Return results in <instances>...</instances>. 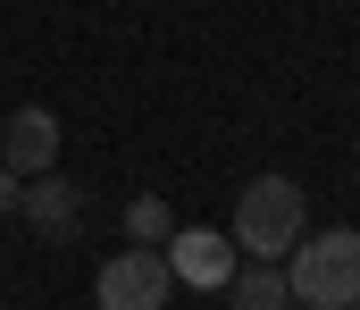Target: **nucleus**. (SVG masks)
I'll return each instance as SVG.
<instances>
[{
  "label": "nucleus",
  "instance_id": "nucleus-1",
  "mask_svg": "<svg viewBox=\"0 0 360 310\" xmlns=\"http://www.w3.org/2000/svg\"><path fill=\"white\" fill-rule=\"evenodd\" d=\"M285 294L302 310H360V226L302 235L285 252Z\"/></svg>",
  "mask_w": 360,
  "mask_h": 310
},
{
  "label": "nucleus",
  "instance_id": "nucleus-2",
  "mask_svg": "<svg viewBox=\"0 0 360 310\" xmlns=\"http://www.w3.org/2000/svg\"><path fill=\"white\" fill-rule=\"evenodd\" d=\"M302 185H285V176H260V185H243V202L226 218V235H235V252H252V260H285L293 243H302Z\"/></svg>",
  "mask_w": 360,
  "mask_h": 310
},
{
  "label": "nucleus",
  "instance_id": "nucleus-3",
  "mask_svg": "<svg viewBox=\"0 0 360 310\" xmlns=\"http://www.w3.org/2000/svg\"><path fill=\"white\" fill-rule=\"evenodd\" d=\"M168 294H176V277H168V252L160 243H126L101 269V285H92L101 310H168Z\"/></svg>",
  "mask_w": 360,
  "mask_h": 310
},
{
  "label": "nucleus",
  "instance_id": "nucleus-4",
  "mask_svg": "<svg viewBox=\"0 0 360 310\" xmlns=\"http://www.w3.org/2000/svg\"><path fill=\"white\" fill-rule=\"evenodd\" d=\"M160 252H168V277L176 285H201V294H218L235 277V235H218V226H176Z\"/></svg>",
  "mask_w": 360,
  "mask_h": 310
},
{
  "label": "nucleus",
  "instance_id": "nucleus-5",
  "mask_svg": "<svg viewBox=\"0 0 360 310\" xmlns=\"http://www.w3.org/2000/svg\"><path fill=\"white\" fill-rule=\"evenodd\" d=\"M0 168H17V176L59 168V117H51L42 101H25V109L0 117Z\"/></svg>",
  "mask_w": 360,
  "mask_h": 310
},
{
  "label": "nucleus",
  "instance_id": "nucleus-6",
  "mask_svg": "<svg viewBox=\"0 0 360 310\" xmlns=\"http://www.w3.org/2000/svg\"><path fill=\"white\" fill-rule=\"evenodd\" d=\"M17 218H34L42 235H76V218H84V193H76L59 168H42V176H25V193H17Z\"/></svg>",
  "mask_w": 360,
  "mask_h": 310
},
{
  "label": "nucleus",
  "instance_id": "nucleus-7",
  "mask_svg": "<svg viewBox=\"0 0 360 310\" xmlns=\"http://www.w3.org/2000/svg\"><path fill=\"white\" fill-rule=\"evenodd\" d=\"M218 294H226V310H293V294H285V260H243Z\"/></svg>",
  "mask_w": 360,
  "mask_h": 310
},
{
  "label": "nucleus",
  "instance_id": "nucleus-8",
  "mask_svg": "<svg viewBox=\"0 0 360 310\" xmlns=\"http://www.w3.org/2000/svg\"><path fill=\"white\" fill-rule=\"evenodd\" d=\"M126 235H134V243H168V235H176L168 202H160V193H134V202H126Z\"/></svg>",
  "mask_w": 360,
  "mask_h": 310
},
{
  "label": "nucleus",
  "instance_id": "nucleus-9",
  "mask_svg": "<svg viewBox=\"0 0 360 310\" xmlns=\"http://www.w3.org/2000/svg\"><path fill=\"white\" fill-rule=\"evenodd\" d=\"M17 193H25V176H17V168H0V218H17Z\"/></svg>",
  "mask_w": 360,
  "mask_h": 310
}]
</instances>
